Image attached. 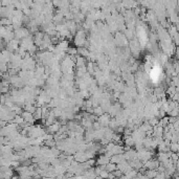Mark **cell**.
Segmentation results:
<instances>
[{"label":"cell","instance_id":"cell-1","mask_svg":"<svg viewBox=\"0 0 179 179\" xmlns=\"http://www.w3.org/2000/svg\"><path fill=\"white\" fill-rule=\"evenodd\" d=\"M114 41H115V44H116V45L120 46V47H122V46H127V45H129L126 35H125L123 32H120V31L116 32Z\"/></svg>","mask_w":179,"mask_h":179},{"label":"cell","instance_id":"cell-2","mask_svg":"<svg viewBox=\"0 0 179 179\" xmlns=\"http://www.w3.org/2000/svg\"><path fill=\"white\" fill-rule=\"evenodd\" d=\"M111 118H112V116L109 114L108 112H105L103 115L99 116V118H97V122H99L103 127H109V124H110Z\"/></svg>","mask_w":179,"mask_h":179},{"label":"cell","instance_id":"cell-3","mask_svg":"<svg viewBox=\"0 0 179 179\" xmlns=\"http://www.w3.org/2000/svg\"><path fill=\"white\" fill-rule=\"evenodd\" d=\"M19 47H20V40H18V39H16V38L11 40L10 42H8V46H6V48L13 52H17Z\"/></svg>","mask_w":179,"mask_h":179},{"label":"cell","instance_id":"cell-4","mask_svg":"<svg viewBox=\"0 0 179 179\" xmlns=\"http://www.w3.org/2000/svg\"><path fill=\"white\" fill-rule=\"evenodd\" d=\"M21 115L23 116V118L25 120V122H27L29 124L32 125L35 123V120H36V118H35L34 116V113L29 112V111H23V112L21 113Z\"/></svg>","mask_w":179,"mask_h":179},{"label":"cell","instance_id":"cell-5","mask_svg":"<svg viewBox=\"0 0 179 179\" xmlns=\"http://www.w3.org/2000/svg\"><path fill=\"white\" fill-rule=\"evenodd\" d=\"M122 4L126 10H132L136 8L135 0H122Z\"/></svg>","mask_w":179,"mask_h":179},{"label":"cell","instance_id":"cell-6","mask_svg":"<svg viewBox=\"0 0 179 179\" xmlns=\"http://www.w3.org/2000/svg\"><path fill=\"white\" fill-rule=\"evenodd\" d=\"M61 126H62L61 123L56 122L55 124H52V125H50V126L47 127V132H49V133H52V134L58 133L59 130H60V128H61Z\"/></svg>","mask_w":179,"mask_h":179},{"label":"cell","instance_id":"cell-7","mask_svg":"<svg viewBox=\"0 0 179 179\" xmlns=\"http://www.w3.org/2000/svg\"><path fill=\"white\" fill-rule=\"evenodd\" d=\"M111 162H114V164H120L122 161H124V160H126V158H125V155L124 153H122V154H114L112 157L110 158Z\"/></svg>","mask_w":179,"mask_h":179},{"label":"cell","instance_id":"cell-8","mask_svg":"<svg viewBox=\"0 0 179 179\" xmlns=\"http://www.w3.org/2000/svg\"><path fill=\"white\" fill-rule=\"evenodd\" d=\"M111 160H110V157L106 156L105 154H102L101 156L99 157V159H97L96 161V164H100V166H106L107 164H109Z\"/></svg>","mask_w":179,"mask_h":179},{"label":"cell","instance_id":"cell-9","mask_svg":"<svg viewBox=\"0 0 179 179\" xmlns=\"http://www.w3.org/2000/svg\"><path fill=\"white\" fill-rule=\"evenodd\" d=\"M87 58L82 57V56H76V67H83L87 65Z\"/></svg>","mask_w":179,"mask_h":179},{"label":"cell","instance_id":"cell-10","mask_svg":"<svg viewBox=\"0 0 179 179\" xmlns=\"http://www.w3.org/2000/svg\"><path fill=\"white\" fill-rule=\"evenodd\" d=\"M78 53L80 56H82V57L88 58V56H89V53H90V50L88 49V47L82 46V47H79L78 48Z\"/></svg>","mask_w":179,"mask_h":179},{"label":"cell","instance_id":"cell-11","mask_svg":"<svg viewBox=\"0 0 179 179\" xmlns=\"http://www.w3.org/2000/svg\"><path fill=\"white\" fill-rule=\"evenodd\" d=\"M111 151H112L113 155H114V154H122V153L125 152V147H123V146L115 144V146L113 147V149Z\"/></svg>","mask_w":179,"mask_h":179},{"label":"cell","instance_id":"cell-12","mask_svg":"<svg viewBox=\"0 0 179 179\" xmlns=\"http://www.w3.org/2000/svg\"><path fill=\"white\" fill-rule=\"evenodd\" d=\"M125 145L126 146H129V147H133L134 145H135V140H134L133 136L132 135H126L125 137Z\"/></svg>","mask_w":179,"mask_h":179},{"label":"cell","instance_id":"cell-13","mask_svg":"<svg viewBox=\"0 0 179 179\" xmlns=\"http://www.w3.org/2000/svg\"><path fill=\"white\" fill-rule=\"evenodd\" d=\"M68 45H69V42L67 40H60V42L57 44V46L58 47H60L61 49H63V50H65V52H67V49H68Z\"/></svg>","mask_w":179,"mask_h":179},{"label":"cell","instance_id":"cell-14","mask_svg":"<svg viewBox=\"0 0 179 179\" xmlns=\"http://www.w3.org/2000/svg\"><path fill=\"white\" fill-rule=\"evenodd\" d=\"M124 34L126 35L128 40H132V39H133V37H134V29H128V27H127L126 31L124 32Z\"/></svg>","mask_w":179,"mask_h":179},{"label":"cell","instance_id":"cell-15","mask_svg":"<svg viewBox=\"0 0 179 179\" xmlns=\"http://www.w3.org/2000/svg\"><path fill=\"white\" fill-rule=\"evenodd\" d=\"M106 170L109 172H114L115 170H117V164H114V162H109V164H106Z\"/></svg>","mask_w":179,"mask_h":179},{"label":"cell","instance_id":"cell-16","mask_svg":"<svg viewBox=\"0 0 179 179\" xmlns=\"http://www.w3.org/2000/svg\"><path fill=\"white\" fill-rule=\"evenodd\" d=\"M104 113H105V111H104V109L102 108L101 106L94 107V111H93V114H95V115H96V116H101V115H103Z\"/></svg>","mask_w":179,"mask_h":179},{"label":"cell","instance_id":"cell-17","mask_svg":"<svg viewBox=\"0 0 179 179\" xmlns=\"http://www.w3.org/2000/svg\"><path fill=\"white\" fill-rule=\"evenodd\" d=\"M52 2L53 6H55L56 8H59L62 4V0H52Z\"/></svg>","mask_w":179,"mask_h":179},{"label":"cell","instance_id":"cell-18","mask_svg":"<svg viewBox=\"0 0 179 179\" xmlns=\"http://www.w3.org/2000/svg\"><path fill=\"white\" fill-rule=\"evenodd\" d=\"M154 175H155L154 172H148V176H149V177H151V176H154Z\"/></svg>","mask_w":179,"mask_h":179}]
</instances>
